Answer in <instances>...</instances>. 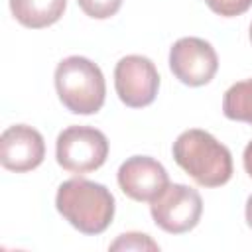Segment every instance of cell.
<instances>
[{
  "mask_svg": "<svg viewBox=\"0 0 252 252\" xmlns=\"http://www.w3.org/2000/svg\"><path fill=\"white\" fill-rule=\"evenodd\" d=\"M171 152L175 163L201 187H220L232 177L230 150L205 130L181 132Z\"/></svg>",
  "mask_w": 252,
  "mask_h": 252,
  "instance_id": "6da1fadb",
  "label": "cell"
},
{
  "mask_svg": "<svg viewBox=\"0 0 252 252\" xmlns=\"http://www.w3.org/2000/svg\"><path fill=\"white\" fill-rule=\"evenodd\" d=\"M59 215L83 234L104 232L114 219V195L102 185L89 179H67L55 195Z\"/></svg>",
  "mask_w": 252,
  "mask_h": 252,
  "instance_id": "7a4b0ae2",
  "label": "cell"
},
{
  "mask_svg": "<svg viewBox=\"0 0 252 252\" xmlns=\"http://www.w3.org/2000/svg\"><path fill=\"white\" fill-rule=\"evenodd\" d=\"M55 89L63 106L73 114L98 112L106 96V83L100 67L81 55L59 61L55 67Z\"/></svg>",
  "mask_w": 252,
  "mask_h": 252,
  "instance_id": "3957f363",
  "label": "cell"
},
{
  "mask_svg": "<svg viewBox=\"0 0 252 252\" xmlns=\"http://www.w3.org/2000/svg\"><path fill=\"white\" fill-rule=\"evenodd\" d=\"M55 158L65 171L83 175L106 161L108 140L93 126H69L57 136Z\"/></svg>",
  "mask_w": 252,
  "mask_h": 252,
  "instance_id": "277c9868",
  "label": "cell"
},
{
  "mask_svg": "<svg viewBox=\"0 0 252 252\" xmlns=\"http://www.w3.org/2000/svg\"><path fill=\"white\" fill-rule=\"evenodd\" d=\"M154 222L169 232L183 234L193 230L203 215V199L197 189L183 183H169L154 201H150Z\"/></svg>",
  "mask_w": 252,
  "mask_h": 252,
  "instance_id": "5b68a950",
  "label": "cell"
},
{
  "mask_svg": "<svg viewBox=\"0 0 252 252\" xmlns=\"http://www.w3.org/2000/svg\"><path fill=\"white\" fill-rule=\"evenodd\" d=\"M114 89L118 98L130 108H144L156 100L159 75L152 59L126 55L114 67Z\"/></svg>",
  "mask_w": 252,
  "mask_h": 252,
  "instance_id": "8992f818",
  "label": "cell"
},
{
  "mask_svg": "<svg viewBox=\"0 0 252 252\" xmlns=\"http://www.w3.org/2000/svg\"><path fill=\"white\" fill-rule=\"evenodd\" d=\"M169 69L187 87L211 83L219 69L215 47L201 37H181L169 49Z\"/></svg>",
  "mask_w": 252,
  "mask_h": 252,
  "instance_id": "52a82bcc",
  "label": "cell"
},
{
  "mask_svg": "<svg viewBox=\"0 0 252 252\" xmlns=\"http://www.w3.org/2000/svg\"><path fill=\"white\" fill-rule=\"evenodd\" d=\"M45 158L43 136L28 126L14 124L0 136V163L4 169L14 173H26L41 165Z\"/></svg>",
  "mask_w": 252,
  "mask_h": 252,
  "instance_id": "ba28073f",
  "label": "cell"
},
{
  "mask_svg": "<svg viewBox=\"0 0 252 252\" xmlns=\"http://www.w3.org/2000/svg\"><path fill=\"white\" fill-rule=\"evenodd\" d=\"M118 185L126 197L150 203L169 185V175L158 159L132 156L118 167Z\"/></svg>",
  "mask_w": 252,
  "mask_h": 252,
  "instance_id": "9c48e42d",
  "label": "cell"
},
{
  "mask_svg": "<svg viewBox=\"0 0 252 252\" xmlns=\"http://www.w3.org/2000/svg\"><path fill=\"white\" fill-rule=\"evenodd\" d=\"M67 8V0H10L12 16L32 30L53 26L61 20Z\"/></svg>",
  "mask_w": 252,
  "mask_h": 252,
  "instance_id": "30bf717a",
  "label": "cell"
},
{
  "mask_svg": "<svg viewBox=\"0 0 252 252\" xmlns=\"http://www.w3.org/2000/svg\"><path fill=\"white\" fill-rule=\"evenodd\" d=\"M222 114L228 120L252 126V79L234 83L222 96Z\"/></svg>",
  "mask_w": 252,
  "mask_h": 252,
  "instance_id": "8fae6325",
  "label": "cell"
},
{
  "mask_svg": "<svg viewBox=\"0 0 252 252\" xmlns=\"http://www.w3.org/2000/svg\"><path fill=\"white\" fill-rule=\"evenodd\" d=\"M110 250H159L158 242H154L144 232H124L110 246Z\"/></svg>",
  "mask_w": 252,
  "mask_h": 252,
  "instance_id": "7c38bea8",
  "label": "cell"
},
{
  "mask_svg": "<svg viewBox=\"0 0 252 252\" xmlns=\"http://www.w3.org/2000/svg\"><path fill=\"white\" fill-rule=\"evenodd\" d=\"M77 4L89 18L106 20L120 10L122 0H77Z\"/></svg>",
  "mask_w": 252,
  "mask_h": 252,
  "instance_id": "4fadbf2b",
  "label": "cell"
},
{
  "mask_svg": "<svg viewBox=\"0 0 252 252\" xmlns=\"http://www.w3.org/2000/svg\"><path fill=\"white\" fill-rule=\"evenodd\" d=\"M205 4L219 16L234 18L244 14L252 6V0H205Z\"/></svg>",
  "mask_w": 252,
  "mask_h": 252,
  "instance_id": "5bb4252c",
  "label": "cell"
},
{
  "mask_svg": "<svg viewBox=\"0 0 252 252\" xmlns=\"http://www.w3.org/2000/svg\"><path fill=\"white\" fill-rule=\"evenodd\" d=\"M242 161H244V169H246V173L252 177V142H248V144H246V148H244V156H242Z\"/></svg>",
  "mask_w": 252,
  "mask_h": 252,
  "instance_id": "9a60e30c",
  "label": "cell"
},
{
  "mask_svg": "<svg viewBox=\"0 0 252 252\" xmlns=\"http://www.w3.org/2000/svg\"><path fill=\"white\" fill-rule=\"evenodd\" d=\"M246 222H248V226L252 228V195H250L248 201H246Z\"/></svg>",
  "mask_w": 252,
  "mask_h": 252,
  "instance_id": "2e32d148",
  "label": "cell"
},
{
  "mask_svg": "<svg viewBox=\"0 0 252 252\" xmlns=\"http://www.w3.org/2000/svg\"><path fill=\"white\" fill-rule=\"evenodd\" d=\"M250 41H252V26H250Z\"/></svg>",
  "mask_w": 252,
  "mask_h": 252,
  "instance_id": "e0dca14e",
  "label": "cell"
}]
</instances>
